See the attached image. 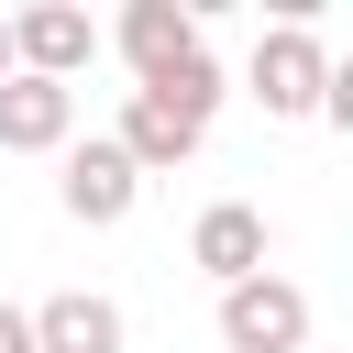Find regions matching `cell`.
<instances>
[{"label":"cell","instance_id":"ba28073f","mask_svg":"<svg viewBox=\"0 0 353 353\" xmlns=\"http://www.w3.org/2000/svg\"><path fill=\"white\" fill-rule=\"evenodd\" d=\"M110 143H121V165H132V176H165V165H188V154H199L210 132H199V121H176L165 99H143V88H132V99H121V132H110Z\"/></svg>","mask_w":353,"mask_h":353},{"label":"cell","instance_id":"9c48e42d","mask_svg":"<svg viewBox=\"0 0 353 353\" xmlns=\"http://www.w3.org/2000/svg\"><path fill=\"white\" fill-rule=\"evenodd\" d=\"M22 320H33V353H121V309L88 298V287H66V298H44Z\"/></svg>","mask_w":353,"mask_h":353},{"label":"cell","instance_id":"8992f818","mask_svg":"<svg viewBox=\"0 0 353 353\" xmlns=\"http://www.w3.org/2000/svg\"><path fill=\"white\" fill-rule=\"evenodd\" d=\"M110 44H121V66L154 88L165 66H188V55H199V11H188V0H132V11L110 22Z\"/></svg>","mask_w":353,"mask_h":353},{"label":"cell","instance_id":"277c9868","mask_svg":"<svg viewBox=\"0 0 353 353\" xmlns=\"http://www.w3.org/2000/svg\"><path fill=\"white\" fill-rule=\"evenodd\" d=\"M55 199H66V221H88V232H110V221H132V199H143V176L121 165V143H110V132H88V143H66V176H55Z\"/></svg>","mask_w":353,"mask_h":353},{"label":"cell","instance_id":"7c38bea8","mask_svg":"<svg viewBox=\"0 0 353 353\" xmlns=\"http://www.w3.org/2000/svg\"><path fill=\"white\" fill-rule=\"evenodd\" d=\"M0 77H11V11H0Z\"/></svg>","mask_w":353,"mask_h":353},{"label":"cell","instance_id":"5b68a950","mask_svg":"<svg viewBox=\"0 0 353 353\" xmlns=\"http://www.w3.org/2000/svg\"><path fill=\"white\" fill-rule=\"evenodd\" d=\"M66 132H77V88H55V77H0V154H66Z\"/></svg>","mask_w":353,"mask_h":353},{"label":"cell","instance_id":"6da1fadb","mask_svg":"<svg viewBox=\"0 0 353 353\" xmlns=\"http://www.w3.org/2000/svg\"><path fill=\"white\" fill-rule=\"evenodd\" d=\"M243 88L265 99V121H309L320 110V88H331V55H320V33H309V11H287L265 44H254V66H243Z\"/></svg>","mask_w":353,"mask_h":353},{"label":"cell","instance_id":"8fae6325","mask_svg":"<svg viewBox=\"0 0 353 353\" xmlns=\"http://www.w3.org/2000/svg\"><path fill=\"white\" fill-rule=\"evenodd\" d=\"M0 353H33V320H22L11 298H0Z\"/></svg>","mask_w":353,"mask_h":353},{"label":"cell","instance_id":"7a4b0ae2","mask_svg":"<svg viewBox=\"0 0 353 353\" xmlns=\"http://www.w3.org/2000/svg\"><path fill=\"white\" fill-rule=\"evenodd\" d=\"M221 342L232 353H309V287H287V276L221 287Z\"/></svg>","mask_w":353,"mask_h":353},{"label":"cell","instance_id":"3957f363","mask_svg":"<svg viewBox=\"0 0 353 353\" xmlns=\"http://www.w3.org/2000/svg\"><path fill=\"white\" fill-rule=\"evenodd\" d=\"M99 55V22L77 11V0H33V11H11V66L22 77H55V88H77V66Z\"/></svg>","mask_w":353,"mask_h":353},{"label":"cell","instance_id":"30bf717a","mask_svg":"<svg viewBox=\"0 0 353 353\" xmlns=\"http://www.w3.org/2000/svg\"><path fill=\"white\" fill-rule=\"evenodd\" d=\"M143 99H165L176 121H199V132H210V110H221V66H210V44H199L188 66H165V77L143 88Z\"/></svg>","mask_w":353,"mask_h":353},{"label":"cell","instance_id":"52a82bcc","mask_svg":"<svg viewBox=\"0 0 353 353\" xmlns=\"http://www.w3.org/2000/svg\"><path fill=\"white\" fill-rule=\"evenodd\" d=\"M188 265H199V276H221V287L265 276V210H254V199H210V210H199V232H188Z\"/></svg>","mask_w":353,"mask_h":353}]
</instances>
